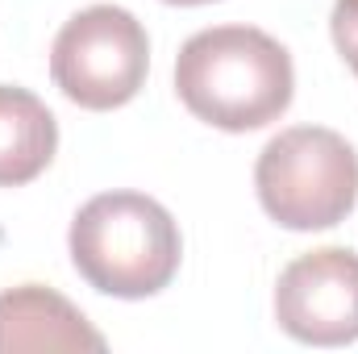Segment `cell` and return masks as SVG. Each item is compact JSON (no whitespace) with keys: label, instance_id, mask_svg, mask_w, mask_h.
<instances>
[{"label":"cell","instance_id":"3","mask_svg":"<svg viewBox=\"0 0 358 354\" xmlns=\"http://www.w3.org/2000/svg\"><path fill=\"white\" fill-rule=\"evenodd\" d=\"M255 187L275 225L296 234L334 229L358 204V155L338 129L292 125L263 146Z\"/></svg>","mask_w":358,"mask_h":354},{"label":"cell","instance_id":"4","mask_svg":"<svg viewBox=\"0 0 358 354\" xmlns=\"http://www.w3.org/2000/svg\"><path fill=\"white\" fill-rule=\"evenodd\" d=\"M150 71V38L121 4L80 8L50 46V80L71 104L108 113L129 104Z\"/></svg>","mask_w":358,"mask_h":354},{"label":"cell","instance_id":"6","mask_svg":"<svg viewBox=\"0 0 358 354\" xmlns=\"http://www.w3.org/2000/svg\"><path fill=\"white\" fill-rule=\"evenodd\" d=\"M104 334L88 317L42 283L0 292V354L21 351H104Z\"/></svg>","mask_w":358,"mask_h":354},{"label":"cell","instance_id":"8","mask_svg":"<svg viewBox=\"0 0 358 354\" xmlns=\"http://www.w3.org/2000/svg\"><path fill=\"white\" fill-rule=\"evenodd\" d=\"M329 34H334L338 55L350 63V71L358 76V0H338V4H334Z\"/></svg>","mask_w":358,"mask_h":354},{"label":"cell","instance_id":"1","mask_svg":"<svg viewBox=\"0 0 358 354\" xmlns=\"http://www.w3.org/2000/svg\"><path fill=\"white\" fill-rule=\"evenodd\" d=\"M183 108L225 134H250L279 121L296 96L287 46L255 25H213L192 34L176 59Z\"/></svg>","mask_w":358,"mask_h":354},{"label":"cell","instance_id":"2","mask_svg":"<svg viewBox=\"0 0 358 354\" xmlns=\"http://www.w3.org/2000/svg\"><path fill=\"white\" fill-rule=\"evenodd\" d=\"M67 250L96 292L117 300H146L176 279L183 238L176 217L155 196L100 192L76 213Z\"/></svg>","mask_w":358,"mask_h":354},{"label":"cell","instance_id":"9","mask_svg":"<svg viewBox=\"0 0 358 354\" xmlns=\"http://www.w3.org/2000/svg\"><path fill=\"white\" fill-rule=\"evenodd\" d=\"M163 4H213V0H163Z\"/></svg>","mask_w":358,"mask_h":354},{"label":"cell","instance_id":"7","mask_svg":"<svg viewBox=\"0 0 358 354\" xmlns=\"http://www.w3.org/2000/svg\"><path fill=\"white\" fill-rule=\"evenodd\" d=\"M59 150V121L29 88L0 84V187L34 183Z\"/></svg>","mask_w":358,"mask_h":354},{"label":"cell","instance_id":"5","mask_svg":"<svg viewBox=\"0 0 358 354\" xmlns=\"http://www.w3.org/2000/svg\"><path fill=\"white\" fill-rule=\"evenodd\" d=\"M275 321L304 346L358 342V255L346 246H321L279 271Z\"/></svg>","mask_w":358,"mask_h":354}]
</instances>
